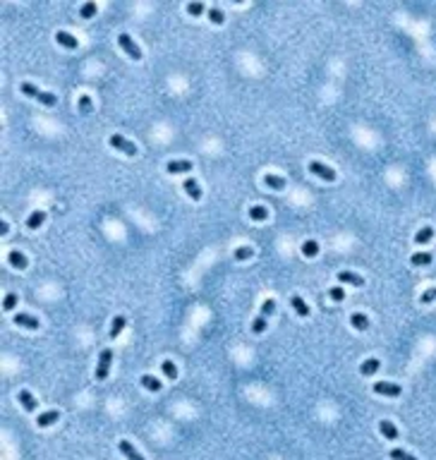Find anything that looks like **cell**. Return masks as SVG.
<instances>
[{"instance_id": "cell-35", "label": "cell", "mask_w": 436, "mask_h": 460, "mask_svg": "<svg viewBox=\"0 0 436 460\" xmlns=\"http://www.w3.org/2000/svg\"><path fill=\"white\" fill-rule=\"evenodd\" d=\"M252 331L254 333H264L266 331V316H254V321H252Z\"/></svg>"}, {"instance_id": "cell-16", "label": "cell", "mask_w": 436, "mask_h": 460, "mask_svg": "<svg viewBox=\"0 0 436 460\" xmlns=\"http://www.w3.org/2000/svg\"><path fill=\"white\" fill-rule=\"evenodd\" d=\"M125 326H127V319H125V316H122V314H117L115 319H113V324H111V331H108V338H111V341H115L117 336L122 333V328H125Z\"/></svg>"}, {"instance_id": "cell-38", "label": "cell", "mask_w": 436, "mask_h": 460, "mask_svg": "<svg viewBox=\"0 0 436 460\" xmlns=\"http://www.w3.org/2000/svg\"><path fill=\"white\" fill-rule=\"evenodd\" d=\"M273 309H276V300H264L262 302V316H271L273 314Z\"/></svg>"}, {"instance_id": "cell-3", "label": "cell", "mask_w": 436, "mask_h": 460, "mask_svg": "<svg viewBox=\"0 0 436 460\" xmlns=\"http://www.w3.org/2000/svg\"><path fill=\"white\" fill-rule=\"evenodd\" d=\"M117 43H120V48H122L127 56L132 58V60H142V48L134 43V38H132L130 34H125V31H122V34L117 36Z\"/></svg>"}, {"instance_id": "cell-4", "label": "cell", "mask_w": 436, "mask_h": 460, "mask_svg": "<svg viewBox=\"0 0 436 460\" xmlns=\"http://www.w3.org/2000/svg\"><path fill=\"white\" fill-rule=\"evenodd\" d=\"M111 146H113V149H117V151H122V153H125V156H130V158H132V156H137V146L130 142V139H125L122 134H111Z\"/></svg>"}, {"instance_id": "cell-25", "label": "cell", "mask_w": 436, "mask_h": 460, "mask_svg": "<svg viewBox=\"0 0 436 460\" xmlns=\"http://www.w3.org/2000/svg\"><path fill=\"white\" fill-rule=\"evenodd\" d=\"M410 264L412 266H427V264H432V254L429 252H415L410 257Z\"/></svg>"}, {"instance_id": "cell-1", "label": "cell", "mask_w": 436, "mask_h": 460, "mask_svg": "<svg viewBox=\"0 0 436 460\" xmlns=\"http://www.w3.org/2000/svg\"><path fill=\"white\" fill-rule=\"evenodd\" d=\"M19 91H22L24 96H29V98H36V101L43 103V106H56V103H58V96H56V94L41 91V89H36L31 82H22V84H19Z\"/></svg>"}, {"instance_id": "cell-15", "label": "cell", "mask_w": 436, "mask_h": 460, "mask_svg": "<svg viewBox=\"0 0 436 460\" xmlns=\"http://www.w3.org/2000/svg\"><path fill=\"white\" fill-rule=\"evenodd\" d=\"M139 383L144 386L146 391H151V393H158V391L163 388V383H161V381H158L156 376H151V374H144V376L139 379Z\"/></svg>"}, {"instance_id": "cell-20", "label": "cell", "mask_w": 436, "mask_h": 460, "mask_svg": "<svg viewBox=\"0 0 436 460\" xmlns=\"http://www.w3.org/2000/svg\"><path fill=\"white\" fill-rule=\"evenodd\" d=\"M379 367H381V362H379L377 357H369V360H364L360 364V374L362 376H372L374 372H379Z\"/></svg>"}, {"instance_id": "cell-2", "label": "cell", "mask_w": 436, "mask_h": 460, "mask_svg": "<svg viewBox=\"0 0 436 460\" xmlns=\"http://www.w3.org/2000/svg\"><path fill=\"white\" fill-rule=\"evenodd\" d=\"M111 362H113V350L103 347L98 355V364H96V381H106L108 372H111Z\"/></svg>"}, {"instance_id": "cell-5", "label": "cell", "mask_w": 436, "mask_h": 460, "mask_svg": "<svg viewBox=\"0 0 436 460\" xmlns=\"http://www.w3.org/2000/svg\"><path fill=\"white\" fill-rule=\"evenodd\" d=\"M374 393L379 396H388V398H398L403 393V388L398 383H391V381H377L374 383Z\"/></svg>"}, {"instance_id": "cell-18", "label": "cell", "mask_w": 436, "mask_h": 460, "mask_svg": "<svg viewBox=\"0 0 436 460\" xmlns=\"http://www.w3.org/2000/svg\"><path fill=\"white\" fill-rule=\"evenodd\" d=\"M264 185L278 192V190H283V187H285V180H283L281 175H273V172H266V175H264Z\"/></svg>"}, {"instance_id": "cell-19", "label": "cell", "mask_w": 436, "mask_h": 460, "mask_svg": "<svg viewBox=\"0 0 436 460\" xmlns=\"http://www.w3.org/2000/svg\"><path fill=\"white\" fill-rule=\"evenodd\" d=\"M350 324H352V328H357V331H367V328H369V316L360 314V312H352Z\"/></svg>"}, {"instance_id": "cell-12", "label": "cell", "mask_w": 436, "mask_h": 460, "mask_svg": "<svg viewBox=\"0 0 436 460\" xmlns=\"http://www.w3.org/2000/svg\"><path fill=\"white\" fill-rule=\"evenodd\" d=\"M182 187H185V192H187V197L194 201L202 199V187H199V182L194 180V177H187L185 182H182Z\"/></svg>"}, {"instance_id": "cell-24", "label": "cell", "mask_w": 436, "mask_h": 460, "mask_svg": "<svg viewBox=\"0 0 436 460\" xmlns=\"http://www.w3.org/2000/svg\"><path fill=\"white\" fill-rule=\"evenodd\" d=\"M432 237H434V228L424 226V228L417 230V235H415V245H427V242H429Z\"/></svg>"}, {"instance_id": "cell-39", "label": "cell", "mask_w": 436, "mask_h": 460, "mask_svg": "<svg viewBox=\"0 0 436 460\" xmlns=\"http://www.w3.org/2000/svg\"><path fill=\"white\" fill-rule=\"evenodd\" d=\"M328 297H331V300H336V302H343V300H345V290H343V288H338V286L331 288V290H328Z\"/></svg>"}, {"instance_id": "cell-26", "label": "cell", "mask_w": 436, "mask_h": 460, "mask_svg": "<svg viewBox=\"0 0 436 460\" xmlns=\"http://www.w3.org/2000/svg\"><path fill=\"white\" fill-rule=\"evenodd\" d=\"M249 218H252V221H266V218H268L266 206H262V204H254V206L249 209Z\"/></svg>"}, {"instance_id": "cell-37", "label": "cell", "mask_w": 436, "mask_h": 460, "mask_svg": "<svg viewBox=\"0 0 436 460\" xmlns=\"http://www.w3.org/2000/svg\"><path fill=\"white\" fill-rule=\"evenodd\" d=\"M436 300V288H427L422 295H419V302L422 305H429V302H434Z\"/></svg>"}, {"instance_id": "cell-11", "label": "cell", "mask_w": 436, "mask_h": 460, "mask_svg": "<svg viewBox=\"0 0 436 460\" xmlns=\"http://www.w3.org/2000/svg\"><path fill=\"white\" fill-rule=\"evenodd\" d=\"M166 171L173 172V175H177V172H190V171H192V161H185V158H173V161H168Z\"/></svg>"}, {"instance_id": "cell-33", "label": "cell", "mask_w": 436, "mask_h": 460, "mask_svg": "<svg viewBox=\"0 0 436 460\" xmlns=\"http://www.w3.org/2000/svg\"><path fill=\"white\" fill-rule=\"evenodd\" d=\"M252 257H254V249H252L249 245H242V247L235 249V259H237V261H242V259H252Z\"/></svg>"}, {"instance_id": "cell-28", "label": "cell", "mask_w": 436, "mask_h": 460, "mask_svg": "<svg viewBox=\"0 0 436 460\" xmlns=\"http://www.w3.org/2000/svg\"><path fill=\"white\" fill-rule=\"evenodd\" d=\"M206 15H209V19H211L213 24H223V22H226V15H223V10H221L218 5L209 7V12H206Z\"/></svg>"}, {"instance_id": "cell-30", "label": "cell", "mask_w": 436, "mask_h": 460, "mask_svg": "<svg viewBox=\"0 0 436 460\" xmlns=\"http://www.w3.org/2000/svg\"><path fill=\"white\" fill-rule=\"evenodd\" d=\"M96 12H98V5H96L94 0H89V2H84V5L79 7V15H82L84 19H89V17H94Z\"/></svg>"}, {"instance_id": "cell-32", "label": "cell", "mask_w": 436, "mask_h": 460, "mask_svg": "<svg viewBox=\"0 0 436 460\" xmlns=\"http://www.w3.org/2000/svg\"><path fill=\"white\" fill-rule=\"evenodd\" d=\"M388 458L391 460H417L415 456H410L407 451H403V448H391V451H388Z\"/></svg>"}, {"instance_id": "cell-6", "label": "cell", "mask_w": 436, "mask_h": 460, "mask_svg": "<svg viewBox=\"0 0 436 460\" xmlns=\"http://www.w3.org/2000/svg\"><path fill=\"white\" fill-rule=\"evenodd\" d=\"M307 168H309V172H314L317 177L326 180V182H333V180H336V171L328 168V166H323V163H319V161H309Z\"/></svg>"}, {"instance_id": "cell-36", "label": "cell", "mask_w": 436, "mask_h": 460, "mask_svg": "<svg viewBox=\"0 0 436 460\" xmlns=\"http://www.w3.org/2000/svg\"><path fill=\"white\" fill-rule=\"evenodd\" d=\"M15 307H17V295H15V292H7L5 300H2V309L10 312V309H15Z\"/></svg>"}, {"instance_id": "cell-31", "label": "cell", "mask_w": 436, "mask_h": 460, "mask_svg": "<svg viewBox=\"0 0 436 460\" xmlns=\"http://www.w3.org/2000/svg\"><path fill=\"white\" fill-rule=\"evenodd\" d=\"M187 12H190L192 17H199V15L209 12V10H206V5H204V2H199V0H192V2L187 5Z\"/></svg>"}, {"instance_id": "cell-14", "label": "cell", "mask_w": 436, "mask_h": 460, "mask_svg": "<svg viewBox=\"0 0 436 460\" xmlns=\"http://www.w3.org/2000/svg\"><path fill=\"white\" fill-rule=\"evenodd\" d=\"M379 431H381V436L388 439V441H396V439H398V429H396V424H393L391 420H381V422H379Z\"/></svg>"}, {"instance_id": "cell-23", "label": "cell", "mask_w": 436, "mask_h": 460, "mask_svg": "<svg viewBox=\"0 0 436 460\" xmlns=\"http://www.w3.org/2000/svg\"><path fill=\"white\" fill-rule=\"evenodd\" d=\"M290 305H292V309L297 312L300 316H309V305L300 297V295H292L290 297Z\"/></svg>"}, {"instance_id": "cell-13", "label": "cell", "mask_w": 436, "mask_h": 460, "mask_svg": "<svg viewBox=\"0 0 436 460\" xmlns=\"http://www.w3.org/2000/svg\"><path fill=\"white\" fill-rule=\"evenodd\" d=\"M338 281H341V283H350V286H355V288L364 286V278H362L360 273H355V271H341V273H338Z\"/></svg>"}, {"instance_id": "cell-22", "label": "cell", "mask_w": 436, "mask_h": 460, "mask_svg": "<svg viewBox=\"0 0 436 460\" xmlns=\"http://www.w3.org/2000/svg\"><path fill=\"white\" fill-rule=\"evenodd\" d=\"M19 402H22V407H24L27 412H34V410H36V405H38V402H36V398L31 396L27 388H22V391H19Z\"/></svg>"}, {"instance_id": "cell-8", "label": "cell", "mask_w": 436, "mask_h": 460, "mask_svg": "<svg viewBox=\"0 0 436 460\" xmlns=\"http://www.w3.org/2000/svg\"><path fill=\"white\" fill-rule=\"evenodd\" d=\"M56 41H58L60 46L70 48V51L79 48V38H75V36H72L70 31H65V29H60V31H56Z\"/></svg>"}, {"instance_id": "cell-27", "label": "cell", "mask_w": 436, "mask_h": 460, "mask_svg": "<svg viewBox=\"0 0 436 460\" xmlns=\"http://www.w3.org/2000/svg\"><path fill=\"white\" fill-rule=\"evenodd\" d=\"M302 254L307 259L317 257V254H319V242H317V240H307V242L302 245Z\"/></svg>"}, {"instance_id": "cell-34", "label": "cell", "mask_w": 436, "mask_h": 460, "mask_svg": "<svg viewBox=\"0 0 436 460\" xmlns=\"http://www.w3.org/2000/svg\"><path fill=\"white\" fill-rule=\"evenodd\" d=\"M77 106H79V113H82V115H89V113H91V108H94L91 96H87V94H84V96H79V103H77Z\"/></svg>"}, {"instance_id": "cell-21", "label": "cell", "mask_w": 436, "mask_h": 460, "mask_svg": "<svg viewBox=\"0 0 436 460\" xmlns=\"http://www.w3.org/2000/svg\"><path fill=\"white\" fill-rule=\"evenodd\" d=\"M43 221H46V211H31L29 218H27V228L29 230H36L43 226Z\"/></svg>"}, {"instance_id": "cell-9", "label": "cell", "mask_w": 436, "mask_h": 460, "mask_svg": "<svg viewBox=\"0 0 436 460\" xmlns=\"http://www.w3.org/2000/svg\"><path fill=\"white\" fill-rule=\"evenodd\" d=\"M7 264H10L12 268H19V271H22V268L29 266V259L24 257L19 249H10V254H7Z\"/></svg>"}, {"instance_id": "cell-17", "label": "cell", "mask_w": 436, "mask_h": 460, "mask_svg": "<svg viewBox=\"0 0 436 460\" xmlns=\"http://www.w3.org/2000/svg\"><path fill=\"white\" fill-rule=\"evenodd\" d=\"M58 420H60V412H58V410H48V412L38 415L36 424H38V427H51V424H56Z\"/></svg>"}, {"instance_id": "cell-29", "label": "cell", "mask_w": 436, "mask_h": 460, "mask_svg": "<svg viewBox=\"0 0 436 460\" xmlns=\"http://www.w3.org/2000/svg\"><path fill=\"white\" fill-rule=\"evenodd\" d=\"M161 369H163V374H166V379H171V381H175V379H177V367H175L173 360H163Z\"/></svg>"}, {"instance_id": "cell-10", "label": "cell", "mask_w": 436, "mask_h": 460, "mask_svg": "<svg viewBox=\"0 0 436 460\" xmlns=\"http://www.w3.org/2000/svg\"><path fill=\"white\" fill-rule=\"evenodd\" d=\"M117 448H120V453H122L127 460H146L144 456L130 443V441H117Z\"/></svg>"}, {"instance_id": "cell-7", "label": "cell", "mask_w": 436, "mask_h": 460, "mask_svg": "<svg viewBox=\"0 0 436 460\" xmlns=\"http://www.w3.org/2000/svg\"><path fill=\"white\" fill-rule=\"evenodd\" d=\"M12 321H15L17 326H22V328H29V331H36V328H38V319L31 316L29 312H17Z\"/></svg>"}]
</instances>
